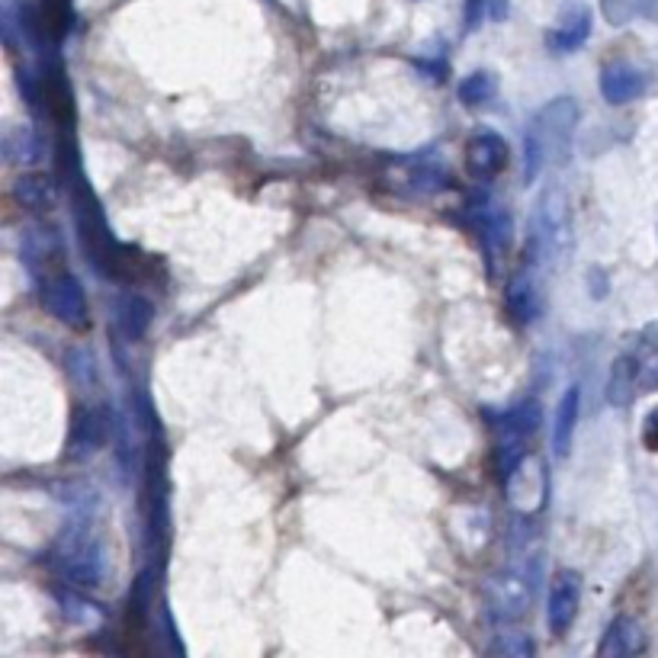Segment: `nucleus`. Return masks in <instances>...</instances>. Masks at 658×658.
Here are the masks:
<instances>
[{"instance_id":"f257e3e1","label":"nucleus","mask_w":658,"mask_h":658,"mask_svg":"<svg viewBox=\"0 0 658 658\" xmlns=\"http://www.w3.org/2000/svg\"><path fill=\"white\" fill-rule=\"evenodd\" d=\"M575 126H578V103L572 97L549 100L543 110L533 116V122L527 126V135H524V158H527L524 180L527 183L537 180V174L546 164H556L569 155Z\"/></svg>"},{"instance_id":"f03ea898","label":"nucleus","mask_w":658,"mask_h":658,"mask_svg":"<svg viewBox=\"0 0 658 658\" xmlns=\"http://www.w3.org/2000/svg\"><path fill=\"white\" fill-rule=\"evenodd\" d=\"M569 244H572L569 200H565V193L559 187H546L530 212L527 264L530 267L556 264V260L569 251Z\"/></svg>"},{"instance_id":"7ed1b4c3","label":"nucleus","mask_w":658,"mask_h":658,"mask_svg":"<svg viewBox=\"0 0 658 658\" xmlns=\"http://www.w3.org/2000/svg\"><path fill=\"white\" fill-rule=\"evenodd\" d=\"M540 569L543 562L537 559V553H520L508 569L488 581L485 601L495 620H520L530 614L533 598H537Z\"/></svg>"},{"instance_id":"20e7f679","label":"nucleus","mask_w":658,"mask_h":658,"mask_svg":"<svg viewBox=\"0 0 658 658\" xmlns=\"http://www.w3.org/2000/svg\"><path fill=\"white\" fill-rule=\"evenodd\" d=\"M84 527H87V517H78L68 527L61 549H58V572L61 578L78 588H97L106 572V556H103V546L94 537H87Z\"/></svg>"},{"instance_id":"39448f33","label":"nucleus","mask_w":658,"mask_h":658,"mask_svg":"<svg viewBox=\"0 0 658 658\" xmlns=\"http://www.w3.org/2000/svg\"><path fill=\"white\" fill-rule=\"evenodd\" d=\"M543 421V408L537 402H524L495 418V440H498V469L508 472L520 456H527L530 440Z\"/></svg>"},{"instance_id":"423d86ee","label":"nucleus","mask_w":658,"mask_h":658,"mask_svg":"<svg viewBox=\"0 0 658 658\" xmlns=\"http://www.w3.org/2000/svg\"><path fill=\"white\" fill-rule=\"evenodd\" d=\"M42 305H45V312L68 328H87V321H90V305H87L84 286L78 277H71V273H65V270H55L52 277H45Z\"/></svg>"},{"instance_id":"0eeeda50","label":"nucleus","mask_w":658,"mask_h":658,"mask_svg":"<svg viewBox=\"0 0 658 658\" xmlns=\"http://www.w3.org/2000/svg\"><path fill=\"white\" fill-rule=\"evenodd\" d=\"M504 482V495H508L511 508L533 514L543 508L546 501V463L537 453L520 456L517 463L501 476Z\"/></svg>"},{"instance_id":"6e6552de","label":"nucleus","mask_w":658,"mask_h":658,"mask_svg":"<svg viewBox=\"0 0 658 658\" xmlns=\"http://www.w3.org/2000/svg\"><path fill=\"white\" fill-rule=\"evenodd\" d=\"M511 161L508 139L495 129H482L466 142V167L476 177H498Z\"/></svg>"},{"instance_id":"1a4fd4ad","label":"nucleus","mask_w":658,"mask_h":658,"mask_svg":"<svg viewBox=\"0 0 658 658\" xmlns=\"http://www.w3.org/2000/svg\"><path fill=\"white\" fill-rule=\"evenodd\" d=\"M578 604H581V575L572 569H562L553 578V585H549V607H546V620L553 636H562L575 623Z\"/></svg>"},{"instance_id":"9d476101","label":"nucleus","mask_w":658,"mask_h":658,"mask_svg":"<svg viewBox=\"0 0 658 658\" xmlns=\"http://www.w3.org/2000/svg\"><path fill=\"white\" fill-rule=\"evenodd\" d=\"M601 94L614 106L633 103L636 97L646 94V74L633 65H626V61H610L601 71Z\"/></svg>"},{"instance_id":"9b49d317","label":"nucleus","mask_w":658,"mask_h":658,"mask_svg":"<svg viewBox=\"0 0 658 658\" xmlns=\"http://www.w3.org/2000/svg\"><path fill=\"white\" fill-rule=\"evenodd\" d=\"M588 36H591V10L585 4H572L562 10L559 26L546 33V45L553 52H575Z\"/></svg>"},{"instance_id":"f8f14e48","label":"nucleus","mask_w":658,"mask_h":658,"mask_svg":"<svg viewBox=\"0 0 658 658\" xmlns=\"http://www.w3.org/2000/svg\"><path fill=\"white\" fill-rule=\"evenodd\" d=\"M646 649V633H642V623L633 617H617L610 620L607 633L598 646V658H626V655H639Z\"/></svg>"},{"instance_id":"ddd939ff","label":"nucleus","mask_w":658,"mask_h":658,"mask_svg":"<svg viewBox=\"0 0 658 658\" xmlns=\"http://www.w3.org/2000/svg\"><path fill=\"white\" fill-rule=\"evenodd\" d=\"M23 260L36 277H52V264H61V241L52 228H33L23 235Z\"/></svg>"},{"instance_id":"4468645a","label":"nucleus","mask_w":658,"mask_h":658,"mask_svg":"<svg viewBox=\"0 0 658 658\" xmlns=\"http://www.w3.org/2000/svg\"><path fill=\"white\" fill-rule=\"evenodd\" d=\"M508 305L520 325H530V321H537V315L543 312V299H540V289H537L530 267L514 273V280L508 286Z\"/></svg>"},{"instance_id":"2eb2a0df","label":"nucleus","mask_w":658,"mask_h":658,"mask_svg":"<svg viewBox=\"0 0 658 658\" xmlns=\"http://www.w3.org/2000/svg\"><path fill=\"white\" fill-rule=\"evenodd\" d=\"M639 370H636V354H620L610 366L607 379V402L614 408H626L639 395Z\"/></svg>"},{"instance_id":"dca6fc26","label":"nucleus","mask_w":658,"mask_h":658,"mask_svg":"<svg viewBox=\"0 0 658 658\" xmlns=\"http://www.w3.org/2000/svg\"><path fill=\"white\" fill-rule=\"evenodd\" d=\"M110 415L103 408H84L78 421H74V450H81L78 456H87L90 450H100L106 440H110Z\"/></svg>"},{"instance_id":"f3484780","label":"nucleus","mask_w":658,"mask_h":658,"mask_svg":"<svg viewBox=\"0 0 658 658\" xmlns=\"http://www.w3.org/2000/svg\"><path fill=\"white\" fill-rule=\"evenodd\" d=\"M472 219H476L482 225L485 232V241H488V251L501 254L504 248H508V238H511V219L508 212H504L501 206H495L492 200H482L472 206Z\"/></svg>"},{"instance_id":"a211bd4d","label":"nucleus","mask_w":658,"mask_h":658,"mask_svg":"<svg viewBox=\"0 0 658 658\" xmlns=\"http://www.w3.org/2000/svg\"><path fill=\"white\" fill-rule=\"evenodd\" d=\"M13 200L29 212H49L55 203L52 180L45 174H29V171L20 174L17 180H13Z\"/></svg>"},{"instance_id":"6ab92c4d","label":"nucleus","mask_w":658,"mask_h":658,"mask_svg":"<svg viewBox=\"0 0 658 658\" xmlns=\"http://www.w3.org/2000/svg\"><path fill=\"white\" fill-rule=\"evenodd\" d=\"M151 315H155V309H151V302L145 296H122L116 302V325L122 334H126V341L145 338Z\"/></svg>"},{"instance_id":"aec40b11","label":"nucleus","mask_w":658,"mask_h":658,"mask_svg":"<svg viewBox=\"0 0 658 658\" xmlns=\"http://www.w3.org/2000/svg\"><path fill=\"white\" fill-rule=\"evenodd\" d=\"M578 389H565L562 402L556 408V424H553V453L556 456H569L572 450V437H575V421H578Z\"/></svg>"},{"instance_id":"412c9836","label":"nucleus","mask_w":658,"mask_h":658,"mask_svg":"<svg viewBox=\"0 0 658 658\" xmlns=\"http://www.w3.org/2000/svg\"><path fill=\"white\" fill-rule=\"evenodd\" d=\"M402 183H395L399 193L411 196H434L440 190H450V174L443 167H408L402 171Z\"/></svg>"},{"instance_id":"4be33fe9","label":"nucleus","mask_w":658,"mask_h":658,"mask_svg":"<svg viewBox=\"0 0 658 658\" xmlns=\"http://www.w3.org/2000/svg\"><path fill=\"white\" fill-rule=\"evenodd\" d=\"M61 610H65V617H68L71 623L84 626V630L103 623V610H100L94 601H87V598H81V594H74V591L61 594Z\"/></svg>"},{"instance_id":"5701e85b","label":"nucleus","mask_w":658,"mask_h":658,"mask_svg":"<svg viewBox=\"0 0 658 658\" xmlns=\"http://www.w3.org/2000/svg\"><path fill=\"white\" fill-rule=\"evenodd\" d=\"M495 87H498L495 74L476 71V74H469L463 84H459V100H463L466 106H482V103H488L495 97Z\"/></svg>"},{"instance_id":"b1692460","label":"nucleus","mask_w":658,"mask_h":658,"mask_svg":"<svg viewBox=\"0 0 658 658\" xmlns=\"http://www.w3.org/2000/svg\"><path fill=\"white\" fill-rule=\"evenodd\" d=\"M36 155H39L36 135L29 132V129H17V132L7 135V158H10L13 164H33Z\"/></svg>"},{"instance_id":"393cba45","label":"nucleus","mask_w":658,"mask_h":658,"mask_svg":"<svg viewBox=\"0 0 658 658\" xmlns=\"http://www.w3.org/2000/svg\"><path fill=\"white\" fill-rule=\"evenodd\" d=\"M488 652L504 655V658H530L533 642L527 639V633H498V639L488 646Z\"/></svg>"},{"instance_id":"a878e982","label":"nucleus","mask_w":658,"mask_h":658,"mask_svg":"<svg viewBox=\"0 0 658 658\" xmlns=\"http://www.w3.org/2000/svg\"><path fill=\"white\" fill-rule=\"evenodd\" d=\"M68 370H71L74 382H81L84 389H87V386H94V382H97V363H94V357H90V350H87V347H71V354H68Z\"/></svg>"},{"instance_id":"bb28decb","label":"nucleus","mask_w":658,"mask_h":658,"mask_svg":"<svg viewBox=\"0 0 658 658\" xmlns=\"http://www.w3.org/2000/svg\"><path fill=\"white\" fill-rule=\"evenodd\" d=\"M604 10H607V20H610V23H626L636 7L630 4V0H604Z\"/></svg>"},{"instance_id":"cd10ccee","label":"nucleus","mask_w":658,"mask_h":658,"mask_svg":"<svg viewBox=\"0 0 658 658\" xmlns=\"http://www.w3.org/2000/svg\"><path fill=\"white\" fill-rule=\"evenodd\" d=\"M642 443H646V450L658 453V408H652L646 415V424H642Z\"/></svg>"},{"instance_id":"c85d7f7f","label":"nucleus","mask_w":658,"mask_h":658,"mask_svg":"<svg viewBox=\"0 0 658 658\" xmlns=\"http://www.w3.org/2000/svg\"><path fill=\"white\" fill-rule=\"evenodd\" d=\"M642 17H649V20H658V0H636L633 4Z\"/></svg>"}]
</instances>
